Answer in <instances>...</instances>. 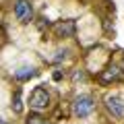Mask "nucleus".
I'll return each instance as SVG.
<instances>
[{
	"label": "nucleus",
	"instance_id": "ddd939ff",
	"mask_svg": "<svg viewBox=\"0 0 124 124\" xmlns=\"http://www.w3.org/2000/svg\"><path fill=\"white\" fill-rule=\"evenodd\" d=\"M41 124H52V122H48V120H44V122H41Z\"/></svg>",
	"mask_w": 124,
	"mask_h": 124
},
{
	"label": "nucleus",
	"instance_id": "0eeeda50",
	"mask_svg": "<svg viewBox=\"0 0 124 124\" xmlns=\"http://www.w3.org/2000/svg\"><path fill=\"white\" fill-rule=\"evenodd\" d=\"M35 75H37V70L33 66H21L13 72V77L17 81H27V79H31V77H35Z\"/></svg>",
	"mask_w": 124,
	"mask_h": 124
},
{
	"label": "nucleus",
	"instance_id": "f257e3e1",
	"mask_svg": "<svg viewBox=\"0 0 124 124\" xmlns=\"http://www.w3.org/2000/svg\"><path fill=\"white\" fill-rule=\"evenodd\" d=\"M29 108L33 112H46L50 108V93H48V89H46L44 85H39V87H35L33 91H31Z\"/></svg>",
	"mask_w": 124,
	"mask_h": 124
},
{
	"label": "nucleus",
	"instance_id": "7ed1b4c3",
	"mask_svg": "<svg viewBox=\"0 0 124 124\" xmlns=\"http://www.w3.org/2000/svg\"><path fill=\"white\" fill-rule=\"evenodd\" d=\"M15 17L21 23H29L33 19V6H31V0H17L15 2Z\"/></svg>",
	"mask_w": 124,
	"mask_h": 124
},
{
	"label": "nucleus",
	"instance_id": "4468645a",
	"mask_svg": "<svg viewBox=\"0 0 124 124\" xmlns=\"http://www.w3.org/2000/svg\"><path fill=\"white\" fill-rule=\"evenodd\" d=\"M0 124H4V122H0Z\"/></svg>",
	"mask_w": 124,
	"mask_h": 124
},
{
	"label": "nucleus",
	"instance_id": "9d476101",
	"mask_svg": "<svg viewBox=\"0 0 124 124\" xmlns=\"http://www.w3.org/2000/svg\"><path fill=\"white\" fill-rule=\"evenodd\" d=\"M66 54H68V50H58V52H56V56H54V62L64 60V58H66Z\"/></svg>",
	"mask_w": 124,
	"mask_h": 124
},
{
	"label": "nucleus",
	"instance_id": "1a4fd4ad",
	"mask_svg": "<svg viewBox=\"0 0 124 124\" xmlns=\"http://www.w3.org/2000/svg\"><path fill=\"white\" fill-rule=\"evenodd\" d=\"M46 118H41L39 116V112H35V114H29L27 116V120H25V124H41Z\"/></svg>",
	"mask_w": 124,
	"mask_h": 124
},
{
	"label": "nucleus",
	"instance_id": "f03ea898",
	"mask_svg": "<svg viewBox=\"0 0 124 124\" xmlns=\"http://www.w3.org/2000/svg\"><path fill=\"white\" fill-rule=\"evenodd\" d=\"M95 112V99L91 95H79L72 101V114L77 118H87Z\"/></svg>",
	"mask_w": 124,
	"mask_h": 124
},
{
	"label": "nucleus",
	"instance_id": "f8f14e48",
	"mask_svg": "<svg viewBox=\"0 0 124 124\" xmlns=\"http://www.w3.org/2000/svg\"><path fill=\"white\" fill-rule=\"evenodd\" d=\"M62 77H64V75H62L60 70H56V72H54V75H52V79H54V81H60Z\"/></svg>",
	"mask_w": 124,
	"mask_h": 124
},
{
	"label": "nucleus",
	"instance_id": "9b49d317",
	"mask_svg": "<svg viewBox=\"0 0 124 124\" xmlns=\"http://www.w3.org/2000/svg\"><path fill=\"white\" fill-rule=\"evenodd\" d=\"M72 79H75V81H85V75H83V72H75Z\"/></svg>",
	"mask_w": 124,
	"mask_h": 124
},
{
	"label": "nucleus",
	"instance_id": "20e7f679",
	"mask_svg": "<svg viewBox=\"0 0 124 124\" xmlns=\"http://www.w3.org/2000/svg\"><path fill=\"white\" fill-rule=\"evenodd\" d=\"M106 108L114 118H118V120L124 118V99L120 95H108L106 97Z\"/></svg>",
	"mask_w": 124,
	"mask_h": 124
},
{
	"label": "nucleus",
	"instance_id": "6e6552de",
	"mask_svg": "<svg viewBox=\"0 0 124 124\" xmlns=\"http://www.w3.org/2000/svg\"><path fill=\"white\" fill-rule=\"evenodd\" d=\"M10 108H13V112L15 114H21L23 112V99H21V91H15V95H13V103H10Z\"/></svg>",
	"mask_w": 124,
	"mask_h": 124
},
{
	"label": "nucleus",
	"instance_id": "39448f33",
	"mask_svg": "<svg viewBox=\"0 0 124 124\" xmlns=\"http://www.w3.org/2000/svg\"><path fill=\"white\" fill-rule=\"evenodd\" d=\"M77 31V25L72 19H68V21H60L54 25V33H56V37H62V39H68V37L75 35Z\"/></svg>",
	"mask_w": 124,
	"mask_h": 124
},
{
	"label": "nucleus",
	"instance_id": "423d86ee",
	"mask_svg": "<svg viewBox=\"0 0 124 124\" xmlns=\"http://www.w3.org/2000/svg\"><path fill=\"white\" fill-rule=\"evenodd\" d=\"M120 75H122L120 66H116V64H110V66H108L106 70H101L99 79H101L103 83H110V81H118V79H120Z\"/></svg>",
	"mask_w": 124,
	"mask_h": 124
}]
</instances>
